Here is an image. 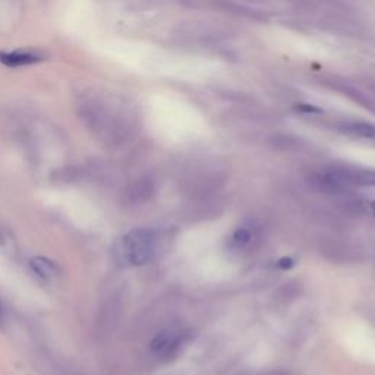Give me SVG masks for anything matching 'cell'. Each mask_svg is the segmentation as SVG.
<instances>
[{
	"mask_svg": "<svg viewBox=\"0 0 375 375\" xmlns=\"http://www.w3.org/2000/svg\"><path fill=\"white\" fill-rule=\"evenodd\" d=\"M158 233L154 229L136 227L125 233L114 244L116 261L124 266H146L154 260Z\"/></svg>",
	"mask_w": 375,
	"mask_h": 375,
	"instance_id": "cell-1",
	"label": "cell"
},
{
	"mask_svg": "<svg viewBox=\"0 0 375 375\" xmlns=\"http://www.w3.org/2000/svg\"><path fill=\"white\" fill-rule=\"evenodd\" d=\"M362 211L365 214L375 217V200L374 201H366L362 204Z\"/></svg>",
	"mask_w": 375,
	"mask_h": 375,
	"instance_id": "cell-9",
	"label": "cell"
},
{
	"mask_svg": "<svg viewBox=\"0 0 375 375\" xmlns=\"http://www.w3.org/2000/svg\"><path fill=\"white\" fill-rule=\"evenodd\" d=\"M30 266H31L33 271L38 277H41L44 280H50V278L56 277V274H58L56 264L52 260H49V258H45V256H34V258H31Z\"/></svg>",
	"mask_w": 375,
	"mask_h": 375,
	"instance_id": "cell-6",
	"label": "cell"
},
{
	"mask_svg": "<svg viewBox=\"0 0 375 375\" xmlns=\"http://www.w3.org/2000/svg\"><path fill=\"white\" fill-rule=\"evenodd\" d=\"M182 339L183 335L173 328H166V330H161L154 336L151 340V350L160 358H170L178 354V350L182 346Z\"/></svg>",
	"mask_w": 375,
	"mask_h": 375,
	"instance_id": "cell-2",
	"label": "cell"
},
{
	"mask_svg": "<svg viewBox=\"0 0 375 375\" xmlns=\"http://www.w3.org/2000/svg\"><path fill=\"white\" fill-rule=\"evenodd\" d=\"M45 59L40 52L33 50H13V52H0V63L8 67H22L37 65Z\"/></svg>",
	"mask_w": 375,
	"mask_h": 375,
	"instance_id": "cell-3",
	"label": "cell"
},
{
	"mask_svg": "<svg viewBox=\"0 0 375 375\" xmlns=\"http://www.w3.org/2000/svg\"><path fill=\"white\" fill-rule=\"evenodd\" d=\"M4 322V310H2V305H0V325Z\"/></svg>",
	"mask_w": 375,
	"mask_h": 375,
	"instance_id": "cell-10",
	"label": "cell"
},
{
	"mask_svg": "<svg viewBox=\"0 0 375 375\" xmlns=\"http://www.w3.org/2000/svg\"><path fill=\"white\" fill-rule=\"evenodd\" d=\"M339 131L349 136L375 139V126L366 122H344L339 126Z\"/></svg>",
	"mask_w": 375,
	"mask_h": 375,
	"instance_id": "cell-5",
	"label": "cell"
},
{
	"mask_svg": "<svg viewBox=\"0 0 375 375\" xmlns=\"http://www.w3.org/2000/svg\"><path fill=\"white\" fill-rule=\"evenodd\" d=\"M339 179L349 186H375V170L368 169H337Z\"/></svg>",
	"mask_w": 375,
	"mask_h": 375,
	"instance_id": "cell-4",
	"label": "cell"
},
{
	"mask_svg": "<svg viewBox=\"0 0 375 375\" xmlns=\"http://www.w3.org/2000/svg\"><path fill=\"white\" fill-rule=\"evenodd\" d=\"M251 241V233L244 229V227H239L234 230L233 237H232V244L237 246V248H244L245 245H248Z\"/></svg>",
	"mask_w": 375,
	"mask_h": 375,
	"instance_id": "cell-7",
	"label": "cell"
},
{
	"mask_svg": "<svg viewBox=\"0 0 375 375\" xmlns=\"http://www.w3.org/2000/svg\"><path fill=\"white\" fill-rule=\"evenodd\" d=\"M277 267L280 270H290L292 267H295V261L292 260V258H288V256L280 258V260L277 261Z\"/></svg>",
	"mask_w": 375,
	"mask_h": 375,
	"instance_id": "cell-8",
	"label": "cell"
}]
</instances>
